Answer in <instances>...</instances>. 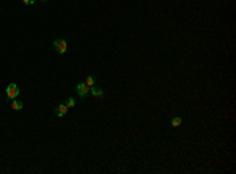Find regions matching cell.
Wrapping results in <instances>:
<instances>
[{"mask_svg":"<svg viewBox=\"0 0 236 174\" xmlns=\"http://www.w3.org/2000/svg\"><path fill=\"white\" fill-rule=\"evenodd\" d=\"M18 94H19V88H18V85L16 83H10L8 86H7V97L8 99H16L18 97Z\"/></svg>","mask_w":236,"mask_h":174,"instance_id":"cell-1","label":"cell"},{"mask_svg":"<svg viewBox=\"0 0 236 174\" xmlns=\"http://www.w3.org/2000/svg\"><path fill=\"white\" fill-rule=\"evenodd\" d=\"M54 46H55V50H57L58 54H65V52L68 50V44H66L65 39H55Z\"/></svg>","mask_w":236,"mask_h":174,"instance_id":"cell-2","label":"cell"},{"mask_svg":"<svg viewBox=\"0 0 236 174\" xmlns=\"http://www.w3.org/2000/svg\"><path fill=\"white\" fill-rule=\"evenodd\" d=\"M76 91H77V94H79L80 97H87V94H88V91H90V86H88L87 83H79V85L76 86Z\"/></svg>","mask_w":236,"mask_h":174,"instance_id":"cell-3","label":"cell"},{"mask_svg":"<svg viewBox=\"0 0 236 174\" xmlns=\"http://www.w3.org/2000/svg\"><path fill=\"white\" fill-rule=\"evenodd\" d=\"M90 93H91V94H93L94 97H101V96L104 94V91H102L101 88L94 86V85H93V86H90Z\"/></svg>","mask_w":236,"mask_h":174,"instance_id":"cell-4","label":"cell"},{"mask_svg":"<svg viewBox=\"0 0 236 174\" xmlns=\"http://www.w3.org/2000/svg\"><path fill=\"white\" fill-rule=\"evenodd\" d=\"M66 111H68V107H66V104H65V105H63V104H60V105L57 107V116H58V118L65 116V115H66Z\"/></svg>","mask_w":236,"mask_h":174,"instance_id":"cell-5","label":"cell"},{"mask_svg":"<svg viewBox=\"0 0 236 174\" xmlns=\"http://www.w3.org/2000/svg\"><path fill=\"white\" fill-rule=\"evenodd\" d=\"M11 107H13V110H22V108H24V104H22L21 100H14V99H13Z\"/></svg>","mask_w":236,"mask_h":174,"instance_id":"cell-6","label":"cell"},{"mask_svg":"<svg viewBox=\"0 0 236 174\" xmlns=\"http://www.w3.org/2000/svg\"><path fill=\"white\" fill-rule=\"evenodd\" d=\"M181 122H183V119H181V118H178V116L172 118V125H173V127H180V125H181Z\"/></svg>","mask_w":236,"mask_h":174,"instance_id":"cell-7","label":"cell"},{"mask_svg":"<svg viewBox=\"0 0 236 174\" xmlns=\"http://www.w3.org/2000/svg\"><path fill=\"white\" fill-rule=\"evenodd\" d=\"M85 83H87L88 86H93V85H94V77H93V75H88L87 80H85Z\"/></svg>","mask_w":236,"mask_h":174,"instance_id":"cell-8","label":"cell"},{"mask_svg":"<svg viewBox=\"0 0 236 174\" xmlns=\"http://www.w3.org/2000/svg\"><path fill=\"white\" fill-rule=\"evenodd\" d=\"M74 105H76L74 97H68V100H66V107H74Z\"/></svg>","mask_w":236,"mask_h":174,"instance_id":"cell-9","label":"cell"},{"mask_svg":"<svg viewBox=\"0 0 236 174\" xmlns=\"http://www.w3.org/2000/svg\"><path fill=\"white\" fill-rule=\"evenodd\" d=\"M22 2H24L25 5H32V3H35V0H22Z\"/></svg>","mask_w":236,"mask_h":174,"instance_id":"cell-10","label":"cell"},{"mask_svg":"<svg viewBox=\"0 0 236 174\" xmlns=\"http://www.w3.org/2000/svg\"><path fill=\"white\" fill-rule=\"evenodd\" d=\"M41 2H47V0H41Z\"/></svg>","mask_w":236,"mask_h":174,"instance_id":"cell-11","label":"cell"}]
</instances>
